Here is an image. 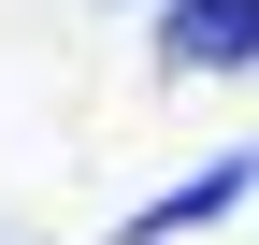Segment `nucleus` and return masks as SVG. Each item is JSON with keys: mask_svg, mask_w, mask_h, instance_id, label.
<instances>
[{"mask_svg": "<svg viewBox=\"0 0 259 245\" xmlns=\"http://www.w3.org/2000/svg\"><path fill=\"white\" fill-rule=\"evenodd\" d=\"M245 188H259V144H216L202 173H173V188L144 202V217H115V245H187V231H216V217H231Z\"/></svg>", "mask_w": 259, "mask_h": 245, "instance_id": "obj_1", "label": "nucleus"}, {"mask_svg": "<svg viewBox=\"0 0 259 245\" xmlns=\"http://www.w3.org/2000/svg\"><path fill=\"white\" fill-rule=\"evenodd\" d=\"M158 72H259V0H158Z\"/></svg>", "mask_w": 259, "mask_h": 245, "instance_id": "obj_2", "label": "nucleus"}]
</instances>
